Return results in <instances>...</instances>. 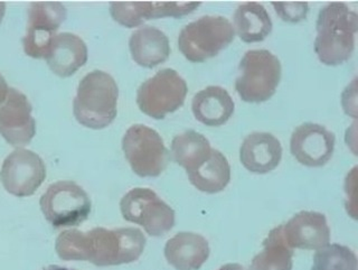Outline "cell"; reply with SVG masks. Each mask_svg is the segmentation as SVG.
I'll return each instance as SVG.
<instances>
[{
    "instance_id": "10",
    "label": "cell",
    "mask_w": 358,
    "mask_h": 270,
    "mask_svg": "<svg viewBox=\"0 0 358 270\" xmlns=\"http://www.w3.org/2000/svg\"><path fill=\"white\" fill-rule=\"evenodd\" d=\"M46 178L44 161L36 152L25 148L11 152L3 161L0 180L6 191L17 197L35 194Z\"/></svg>"
},
{
    "instance_id": "22",
    "label": "cell",
    "mask_w": 358,
    "mask_h": 270,
    "mask_svg": "<svg viewBox=\"0 0 358 270\" xmlns=\"http://www.w3.org/2000/svg\"><path fill=\"white\" fill-rule=\"evenodd\" d=\"M190 183L199 191L215 194L223 191L231 180V166L227 158L220 150H212L210 158L201 166L187 173Z\"/></svg>"
},
{
    "instance_id": "2",
    "label": "cell",
    "mask_w": 358,
    "mask_h": 270,
    "mask_svg": "<svg viewBox=\"0 0 358 270\" xmlns=\"http://www.w3.org/2000/svg\"><path fill=\"white\" fill-rule=\"evenodd\" d=\"M315 52L320 62L339 65L346 62L355 50L358 15L345 3L322 7L317 18Z\"/></svg>"
},
{
    "instance_id": "23",
    "label": "cell",
    "mask_w": 358,
    "mask_h": 270,
    "mask_svg": "<svg viewBox=\"0 0 358 270\" xmlns=\"http://www.w3.org/2000/svg\"><path fill=\"white\" fill-rule=\"evenodd\" d=\"M294 249L283 236V225L268 232L263 241V250L252 260L250 270H292Z\"/></svg>"
},
{
    "instance_id": "19",
    "label": "cell",
    "mask_w": 358,
    "mask_h": 270,
    "mask_svg": "<svg viewBox=\"0 0 358 270\" xmlns=\"http://www.w3.org/2000/svg\"><path fill=\"white\" fill-rule=\"evenodd\" d=\"M129 48L134 62L143 68H155L167 61L171 55L169 38L154 26L136 29L129 40Z\"/></svg>"
},
{
    "instance_id": "11",
    "label": "cell",
    "mask_w": 358,
    "mask_h": 270,
    "mask_svg": "<svg viewBox=\"0 0 358 270\" xmlns=\"http://www.w3.org/2000/svg\"><path fill=\"white\" fill-rule=\"evenodd\" d=\"M66 18V8L61 3H33L28 8V24L22 38L28 57H46L55 33Z\"/></svg>"
},
{
    "instance_id": "8",
    "label": "cell",
    "mask_w": 358,
    "mask_h": 270,
    "mask_svg": "<svg viewBox=\"0 0 358 270\" xmlns=\"http://www.w3.org/2000/svg\"><path fill=\"white\" fill-rule=\"evenodd\" d=\"M187 82L173 69H162L141 83L137 91L139 109L151 118H165L184 104Z\"/></svg>"
},
{
    "instance_id": "29",
    "label": "cell",
    "mask_w": 358,
    "mask_h": 270,
    "mask_svg": "<svg viewBox=\"0 0 358 270\" xmlns=\"http://www.w3.org/2000/svg\"><path fill=\"white\" fill-rule=\"evenodd\" d=\"M43 270H76L72 269V268L67 267H61V266H57V264H50V266H48V267H45Z\"/></svg>"
},
{
    "instance_id": "17",
    "label": "cell",
    "mask_w": 358,
    "mask_h": 270,
    "mask_svg": "<svg viewBox=\"0 0 358 270\" xmlns=\"http://www.w3.org/2000/svg\"><path fill=\"white\" fill-rule=\"evenodd\" d=\"M165 258L177 270H199L210 257L208 241L194 232H179L166 242Z\"/></svg>"
},
{
    "instance_id": "16",
    "label": "cell",
    "mask_w": 358,
    "mask_h": 270,
    "mask_svg": "<svg viewBox=\"0 0 358 270\" xmlns=\"http://www.w3.org/2000/svg\"><path fill=\"white\" fill-rule=\"evenodd\" d=\"M282 158V146L270 132H252L240 148V161L249 172L266 174L277 169Z\"/></svg>"
},
{
    "instance_id": "15",
    "label": "cell",
    "mask_w": 358,
    "mask_h": 270,
    "mask_svg": "<svg viewBox=\"0 0 358 270\" xmlns=\"http://www.w3.org/2000/svg\"><path fill=\"white\" fill-rule=\"evenodd\" d=\"M201 3H111L112 18L129 29L152 18L180 17L194 12Z\"/></svg>"
},
{
    "instance_id": "13",
    "label": "cell",
    "mask_w": 358,
    "mask_h": 270,
    "mask_svg": "<svg viewBox=\"0 0 358 270\" xmlns=\"http://www.w3.org/2000/svg\"><path fill=\"white\" fill-rule=\"evenodd\" d=\"M335 143V134L326 127L305 122L296 127L291 135V154L305 166H324L333 157Z\"/></svg>"
},
{
    "instance_id": "7",
    "label": "cell",
    "mask_w": 358,
    "mask_h": 270,
    "mask_svg": "<svg viewBox=\"0 0 358 270\" xmlns=\"http://www.w3.org/2000/svg\"><path fill=\"white\" fill-rule=\"evenodd\" d=\"M122 150L132 171L140 178H157L169 163V152L162 136L145 125H132L127 130Z\"/></svg>"
},
{
    "instance_id": "25",
    "label": "cell",
    "mask_w": 358,
    "mask_h": 270,
    "mask_svg": "<svg viewBox=\"0 0 358 270\" xmlns=\"http://www.w3.org/2000/svg\"><path fill=\"white\" fill-rule=\"evenodd\" d=\"M355 253L339 243H333L317 250L311 270H357Z\"/></svg>"
},
{
    "instance_id": "12",
    "label": "cell",
    "mask_w": 358,
    "mask_h": 270,
    "mask_svg": "<svg viewBox=\"0 0 358 270\" xmlns=\"http://www.w3.org/2000/svg\"><path fill=\"white\" fill-rule=\"evenodd\" d=\"M33 107L27 97L15 87L0 106V135L11 146L29 144L36 134V121L31 115Z\"/></svg>"
},
{
    "instance_id": "24",
    "label": "cell",
    "mask_w": 358,
    "mask_h": 270,
    "mask_svg": "<svg viewBox=\"0 0 358 270\" xmlns=\"http://www.w3.org/2000/svg\"><path fill=\"white\" fill-rule=\"evenodd\" d=\"M171 148L173 161L187 173L193 172L207 161L213 150L208 139L195 130H187L175 136Z\"/></svg>"
},
{
    "instance_id": "9",
    "label": "cell",
    "mask_w": 358,
    "mask_h": 270,
    "mask_svg": "<svg viewBox=\"0 0 358 270\" xmlns=\"http://www.w3.org/2000/svg\"><path fill=\"white\" fill-rule=\"evenodd\" d=\"M123 219L145 229L151 236H162L175 225V211L156 192L147 187L130 190L120 201Z\"/></svg>"
},
{
    "instance_id": "3",
    "label": "cell",
    "mask_w": 358,
    "mask_h": 270,
    "mask_svg": "<svg viewBox=\"0 0 358 270\" xmlns=\"http://www.w3.org/2000/svg\"><path fill=\"white\" fill-rule=\"evenodd\" d=\"M117 98L119 87L113 76L104 71H92L80 81L73 113L84 127L102 129L117 117Z\"/></svg>"
},
{
    "instance_id": "28",
    "label": "cell",
    "mask_w": 358,
    "mask_h": 270,
    "mask_svg": "<svg viewBox=\"0 0 358 270\" xmlns=\"http://www.w3.org/2000/svg\"><path fill=\"white\" fill-rule=\"evenodd\" d=\"M218 270H245V268L238 264H227L222 266Z\"/></svg>"
},
{
    "instance_id": "26",
    "label": "cell",
    "mask_w": 358,
    "mask_h": 270,
    "mask_svg": "<svg viewBox=\"0 0 358 270\" xmlns=\"http://www.w3.org/2000/svg\"><path fill=\"white\" fill-rule=\"evenodd\" d=\"M272 6L275 8V12L280 17L291 23L305 20L309 10V5L307 3H272Z\"/></svg>"
},
{
    "instance_id": "6",
    "label": "cell",
    "mask_w": 358,
    "mask_h": 270,
    "mask_svg": "<svg viewBox=\"0 0 358 270\" xmlns=\"http://www.w3.org/2000/svg\"><path fill=\"white\" fill-rule=\"evenodd\" d=\"M39 206L54 228H71L87 221L92 203L87 192L72 180L50 184L41 197Z\"/></svg>"
},
{
    "instance_id": "5",
    "label": "cell",
    "mask_w": 358,
    "mask_h": 270,
    "mask_svg": "<svg viewBox=\"0 0 358 270\" xmlns=\"http://www.w3.org/2000/svg\"><path fill=\"white\" fill-rule=\"evenodd\" d=\"M235 90L245 102H264L277 90L282 74L281 62L268 50H250L238 65Z\"/></svg>"
},
{
    "instance_id": "14",
    "label": "cell",
    "mask_w": 358,
    "mask_h": 270,
    "mask_svg": "<svg viewBox=\"0 0 358 270\" xmlns=\"http://www.w3.org/2000/svg\"><path fill=\"white\" fill-rule=\"evenodd\" d=\"M283 225V236L289 247L319 250L330 243V229L324 214L300 211Z\"/></svg>"
},
{
    "instance_id": "1",
    "label": "cell",
    "mask_w": 358,
    "mask_h": 270,
    "mask_svg": "<svg viewBox=\"0 0 358 270\" xmlns=\"http://www.w3.org/2000/svg\"><path fill=\"white\" fill-rule=\"evenodd\" d=\"M143 231L137 228H94L65 230L56 238L57 256L65 260L89 262L98 267L119 266L137 262L145 250Z\"/></svg>"
},
{
    "instance_id": "27",
    "label": "cell",
    "mask_w": 358,
    "mask_h": 270,
    "mask_svg": "<svg viewBox=\"0 0 358 270\" xmlns=\"http://www.w3.org/2000/svg\"><path fill=\"white\" fill-rule=\"evenodd\" d=\"M9 87L7 85V82H6L5 78H3L1 74H0V106L3 104L6 98H7V94H8Z\"/></svg>"
},
{
    "instance_id": "30",
    "label": "cell",
    "mask_w": 358,
    "mask_h": 270,
    "mask_svg": "<svg viewBox=\"0 0 358 270\" xmlns=\"http://www.w3.org/2000/svg\"><path fill=\"white\" fill-rule=\"evenodd\" d=\"M6 13V3H0V24L3 22V16H5Z\"/></svg>"
},
{
    "instance_id": "4",
    "label": "cell",
    "mask_w": 358,
    "mask_h": 270,
    "mask_svg": "<svg viewBox=\"0 0 358 270\" xmlns=\"http://www.w3.org/2000/svg\"><path fill=\"white\" fill-rule=\"evenodd\" d=\"M234 37V26L227 17L206 15L182 27L178 48L190 62L201 63L216 57Z\"/></svg>"
},
{
    "instance_id": "21",
    "label": "cell",
    "mask_w": 358,
    "mask_h": 270,
    "mask_svg": "<svg viewBox=\"0 0 358 270\" xmlns=\"http://www.w3.org/2000/svg\"><path fill=\"white\" fill-rule=\"evenodd\" d=\"M271 17L266 7L259 3L238 5L234 13V29L245 43L261 42L272 31Z\"/></svg>"
},
{
    "instance_id": "20",
    "label": "cell",
    "mask_w": 358,
    "mask_h": 270,
    "mask_svg": "<svg viewBox=\"0 0 358 270\" xmlns=\"http://www.w3.org/2000/svg\"><path fill=\"white\" fill-rule=\"evenodd\" d=\"M235 104L227 89L220 85H210L196 93L192 110L197 120L210 127L227 122L234 113Z\"/></svg>"
},
{
    "instance_id": "18",
    "label": "cell",
    "mask_w": 358,
    "mask_h": 270,
    "mask_svg": "<svg viewBox=\"0 0 358 270\" xmlns=\"http://www.w3.org/2000/svg\"><path fill=\"white\" fill-rule=\"evenodd\" d=\"M45 59L54 73L63 78L71 76L87 63V44L73 33H59L50 43Z\"/></svg>"
}]
</instances>
